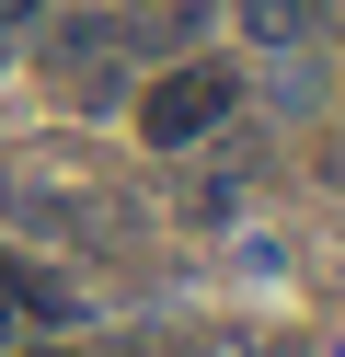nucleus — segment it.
Here are the masks:
<instances>
[{
  "instance_id": "obj_2",
  "label": "nucleus",
  "mask_w": 345,
  "mask_h": 357,
  "mask_svg": "<svg viewBox=\"0 0 345 357\" xmlns=\"http://www.w3.org/2000/svg\"><path fill=\"white\" fill-rule=\"evenodd\" d=\"M242 35L253 47H299L311 35V0H242Z\"/></svg>"
},
{
  "instance_id": "obj_3",
  "label": "nucleus",
  "mask_w": 345,
  "mask_h": 357,
  "mask_svg": "<svg viewBox=\"0 0 345 357\" xmlns=\"http://www.w3.org/2000/svg\"><path fill=\"white\" fill-rule=\"evenodd\" d=\"M35 12H46V0H0V35H12V24H35Z\"/></svg>"
},
{
  "instance_id": "obj_1",
  "label": "nucleus",
  "mask_w": 345,
  "mask_h": 357,
  "mask_svg": "<svg viewBox=\"0 0 345 357\" xmlns=\"http://www.w3.org/2000/svg\"><path fill=\"white\" fill-rule=\"evenodd\" d=\"M219 116H230V70H219V58H207V70H173V81H161L150 104H138L150 150H196V139H207Z\"/></svg>"
}]
</instances>
